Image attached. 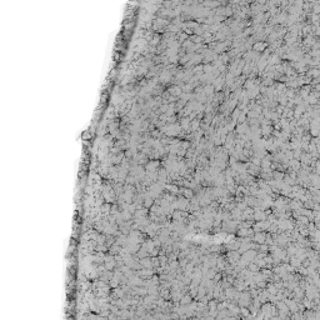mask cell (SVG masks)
<instances>
[{
    "instance_id": "cell-1",
    "label": "cell",
    "mask_w": 320,
    "mask_h": 320,
    "mask_svg": "<svg viewBox=\"0 0 320 320\" xmlns=\"http://www.w3.org/2000/svg\"><path fill=\"white\" fill-rule=\"evenodd\" d=\"M145 170L146 171H158L160 168V160L158 159H150L148 163H146L145 165Z\"/></svg>"
},
{
    "instance_id": "cell-2",
    "label": "cell",
    "mask_w": 320,
    "mask_h": 320,
    "mask_svg": "<svg viewBox=\"0 0 320 320\" xmlns=\"http://www.w3.org/2000/svg\"><path fill=\"white\" fill-rule=\"evenodd\" d=\"M139 263H140L141 268H145V269H154L153 266V261H151V258L148 257V258H143V259H139Z\"/></svg>"
},
{
    "instance_id": "cell-3",
    "label": "cell",
    "mask_w": 320,
    "mask_h": 320,
    "mask_svg": "<svg viewBox=\"0 0 320 320\" xmlns=\"http://www.w3.org/2000/svg\"><path fill=\"white\" fill-rule=\"evenodd\" d=\"M165 189H166L168 193H173V194H176L180 191L179 186L176 184H165Z\"/></svg>"
},
{
    "instance_id": "cell-4",
    "label": "cell",
    "mask_w": 320,
    "mask_h": 320,
    "mask_svg": "<svg viewBox=\"0 0 320 320\" xmlns=\"http://www.w3.org/2000/svg\"><path fill=\"white\" fill-rule=\"evenodd\" d=\"M111 205H113V204H110V203H106V201H105L104 204L100 206V213L103 214V215H106V214H110Z\"/></svg>"
},
{
    "instance_id": "cell-5",
    "label": "cell",
    "mask_w": 320,
    "mask_h": 320,
    "mask_svg": "<svg viewBox=\"0 0 320 320\" xmlns=\"http://www.w3.org/2000/svg\"><path fill=\"white\" fill-rule=\"evenodd\" d=\"M135 257H136L138 259H143V258H148V257H150L149 255V251L145 249V248H140V250L138 251L136 254H135Z\"/></svg>"
},
{
    "instance_id": "cell-6",
    "label": "cell",
    "mask_w": 320,
    "mask_h": 320,
    "mask_svg": "<svg viewBox=\"0 0 320 320\" xmlns=\"http://www.w3.org/2000/svg\"><path fill=\"white\" fill-rule=\"evenodd\" d=\"M153 205H154V198H151V197H146V198L144 199V203H143V206H144V208H146V209H150Z\"/></svg>"
},
{
    "instance_id": "cell-7",
    "label": "cell",
    "mask_w": 320,
    "mask_h": 320,
    "mask_svg": "<svg viewBox=\"0 0 320 320\" xmlns=\"http://www.w3.org/2000/svg\"><path fill=\"white\" fill-rule=\"evenodd\" d=\"M254 239H255V242L257 243H259V244H263L266 240V236L263 234V233H257V234H255V236H254Z\"/></svg>"
},
{
    "instance_id": "cell-8",
    "label": "cell",
    "mask_w": 320,
    "mask_h": 320,
    "mask_svg": "<svg viewBox=\"0 0 320 320\" xmlns=\"http://www.w3.org/2000/svg\"><path fill=\"white\" fill-rule=\"evenodd\" d=\"M191 303V296L190 295H183L180 298V304L181 305H186V304H190Z\"/></svg>"
},
{
    "instance_id": "cell-9",
    "label": "cell",
    "mask_w": 320,
    "mask_h": 320,
    "mask_svg": "<svg viewBox=\"0 0 320 320\" xmlns=\"http://www.w3.org/2000/svg\"><path fill=\"white\" fill-rule=\"evenodd\" d=\"M254 218H255L257 220H260V221H261V220H265L266 216H265V214L263 213V212H259V210H257V212H255V214H254Z\"/></svg>"
},
{
    "instance_id": "cell-10",
    "label": "cell",
    "mask_w": 320,
    "mask_h": 320,
    "mask_svg": "<svg viewBox=\"0 0 320 320\" xmlns=\"http://www.w3.org/2000/svg\"><path fill=\"white\" fill-rule=\"evenodd\" d=\"M150 258H151V261H153V266H154V269L159 268V266H160V259H159V257H150Z\"/></svg>"
},
{
    "instance_id": "cell-11",
    "label": "cell",
    "mask_w": 320,
    "mask_h": 320,
    "mask_svg": "<svg viewBox=\"0 0 320 320\" xmlns=\"http://www.w3.org/2000/svg\"><path fill=\"white\" fill-rule=\"evenodd\" d=\"M181 193L185 198L190 199L191 197H193V191H191V189H181Z\"/></svg>"
},
{
    "instance_id": "cell-12",
    "label": "cell",
    "mask_w": 320,
    "mask_h": 320,
    "mask_svg": "<svg viewBox=\"0 0 320 320\" xmlns=\"http://www.w3.org/2000/svg\"><path fill=\"white\" fill-rule=\"evenodd\" d=\"M159 251H160V248L155 246V248H154V249L149 253V255H150V257H159Z\"/></svg>"
},
{
    "instance_id": "cell-13",
    "label": "cell",
    "mask_w": 320,
    "mask_h": 320,
    "mask_svg": "<svg viewBox=\"0 0 320 320\" xmlns=\"http://www.w3.org/2000/svg\"><path fill=\"white\" fill-rule=\"evenodd\" d=\"M249 269L251 270V272L257 273L258 270H259V265H258V264H254V263H251V264H249Z\"/></svg>"
},
{
    "instance_id": "cell-14",
    "label": "cell",
    "mask_w": 320,
    "mask_h": 320,
    "mask_svg": "<svg viewBox=\"0 0 320 320\" xmlns=\"http://www.w3.org/2000/svg\"><path fill=\"white\" fill-rule=\"evenodd\" d=\"M313 9H314L315 14H320V5H319V4H315V5L313 6Z\"/></svg>"
},
{
    "instance_id": "cell-15",
    "label": "cell",
    "mask_w": 320,
    "mask_h": 320,
    "mask_svg": "<svg viewBox=\"0 0 320 320\" xmlns=\"http://www.w3.org/2000/svg\"><path fill=\"white\" fill-rule=\"evenodd\" d=\"M264 46H265L264 44H257L255 45V49H264Z\"/></svg>"
}]
</instances>
